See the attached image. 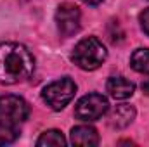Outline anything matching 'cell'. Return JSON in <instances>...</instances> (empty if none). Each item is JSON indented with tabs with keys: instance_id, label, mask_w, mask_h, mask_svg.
Returning a JSON list of instances; mask_svg holds the SVG:
<instances>
[{
	"instance_id": "obj_1",
	"label": "cell",
	"mask_w": 149,
	"mask_h": 147,
	"mask_svg": "<svg viewBox=\"0 0 149 147\" xmlns=\"http://www.w3.org/2000/svg\"><path fill=\"white\" fill-rule=\"evenodd\" d=\"M35 71L33 54L21 43H0V83L16 85L26 81Z\"/></svg>"
},
{
	"instance_id": "obj_2",
	"label": "cell",
	"mask_w": 149,
	"mask_h": 147,
	"mask_svg": "<svg viewBox=\"0 0 149 147\" xmlns=\"http://www.w3.org/2000/svg\"><path fill=\"white\" fill-rule=\"evenodd\" d=\"M106 57H108V50L104 43L95 37H87L80 40L74 45L71 54V61L83 71H94L101 68Z\"/></svg>"
},
{
	"instance_id": "obj_3",
	"label": "cell",
	"mask_w": 149,
	"mask_h": 147,
	"mask_svg": "<svg viewBox=\"0 0 149 147\" xmlns=\"http://www.w3.org/2000/svg\"><path fill=\"white\" fill-rule=\"evenodd\" d=\"M74 94H76V83L71 78L63 76V78L49 83L42 90V99L50 109L61 111L73 101Z\"/></svg>"
},
{
	"instance_id": "obj_4",
	"label": "cell",
	"mask_w": 149,
	"mask_h": 147,
	"mask_svg": "<svg viewBox=\"0 0 149 147\" xmlns=\"http://www.w3.org/2000/svg\"><path fill=\"white\" fill-rule=\"evenodd\" d=\"M109 109V102L101 94H87L83 95L76 106H74V116L81 121H95L101 119Z\"/></svg>"
},
{
	"instance_id": "obj_5",
	"label": "cell",
	"mask_w": 149,
	"mask_h": 147,
	"mask_svg": "<svg viewBox=\"0 0 149 147\" xmlns=\"http://www.w3.org/2000/svg\"><path fill=\"white\" fill-rule=\"evenodd\" d=\"M30 116L28 102L19 95H2L0 97V119L19 125Z\"/></svg>"
},
{
	"instance_id": "obj_6",
	"label": "cell",
	"mask_w": 149,
	"mask_h": 147,
	"mask_svg": "<svg viewBox=\"0 0 149 147\" xmlns=\"http://www.w3.org/2000/svg\"><path fill=\"white\" fill-rule=\"evenodd\" d=\"M80 23H81V12L74 3H61L56 10V24L59 33L64 38L73 37L74 33L80 31Z\"/></svg>"
},
{
	"instance_id": "obj_7",
	"label": "cell",
	"mask_w": 149,
	"mask_h": 147,
	"mask_svg": "<svg viewBox=\"0 0 149 147\" xmlns=\"http://www.w3.org/2000/svg\"><path fill=\"white\" fill-rule=\"evenodd\" d=\"M106 90L109 92V95H111L113 99L125 101V99H130L134 95L135 85L130 80L123 78V76H111L108 80V83H106Z\"/></svg>"
},
{
	"instance_id": "obj_8",
	"label": "cell",
	"mask_w": 149,
	"mask_h": 147,
	"mask_svg": "<svg viewBox=\"0 0 149 147\" xmlns=\"http://www.w3.org/2000/svg\"><path fill=\"white\" fill-rule=\"evenodd\" d=\"M134 118H135L134 106H130V104H120L108 116V125L111 128H116V130H123V128H127L134 121Z\"/></svg>"
},
{
	"instance_id": "obj_9",
	"label": "cell",
	"mask_w": 149,
	"mask_h": 147,
	"mask_svg": "<svg viewBox=\"0 0 149 147\" xmlns=\"http://www.w3.org/2000/svg\"><path fill=\"white\" fill-rule=\"evenodd\" d=\"M70 140L73 146H83V147H92L99 144V133L94 126L88 125H80L74 126L70 133Z\"/></svg>"
},
{
	"instance_id": "obj_10",
	"label": "cell",
	"mask_w": 149,
	"mask_h": 147,
	"mask_svg": "<svg viewBox=\"0 0 149 147\" xmlns=\"http://www.w3.org/2000/svg\"><path fill=\"white\" fill-rule=\"evenodd\" d=\"M38 147H63L66 146V139L59 130H47L37 140Z\"/></svg>"
},
{
	"instance_id": "obj_11",
	"label": "cell",
	"mask_w": 149,
	"mask_h": 147,
	"mask_svg": "<svg viewBox=\"0 0 149 147\" xmlns=\"http://www.w3.org/2000/svg\"><path fill=\"white\" fill-rule=\"evenodd\" d=\"M130 66L142 74H149V49H137L130 55Z\"/></svg>"
},
{
	"instance_id": "obj_12",
	"label": "cell",
	"mask_w": 149,
	"mask_h": 147,
	"mask_svg": "<svg viewBox=\"0 0 149 147\" xmlns=\"http://www.w3.org/2000/svg\"><path fill=\"white\" fill-rule=\"evenodd\" d=\"M19 137V128L14 123H9L5 119H0V146H7L16 142Z\"/></svg>"
},
{
	"instance_id": "obj_13",
	"label": "cell",
	"mask_w": 149,
	"mask_h": 147,
	"mask_svg": "<svg viewBox=\"0 0 149 147\" xmlns=\"http://www.w3.org/2000/svg\"><path fill=\"white\" fill-rule=\"evenodd\" d=\"M139 21H141V28H142V31L149 37V9H144V10L141 12Z\"/></svg>"
},
{
	"instance_id": "obj_14",
	"label": "cell",
	"mask_w": 149,
	"mask_h": 147,
	"mask_svg": "<svg viewBox=\"0 0 149 147\" xmlns=\"http://www.w3.org/2000/svg\"><path fill=\"white\" fill-rule=\"evenodd\" d=\"M83 3H87V5H99V3H102L104 0H81Z\"/></svg>"
},
{
	"instance_id": "obj_15",
	"label": "cell",
	"mask_w": 149,
	"mask_h": 147,
	"mask_svg": "<svg viewBox=\"0 0 149 147\" xmlns=\"http://www.w3.org/2000/svg\"><path fill=\"white\" fill-rule=\"evenodd\" d=\"M142 90H144V92H146V94L149 95V78L146 80V81H144V83H142Z\"/></svg>"
}]
</instances>
